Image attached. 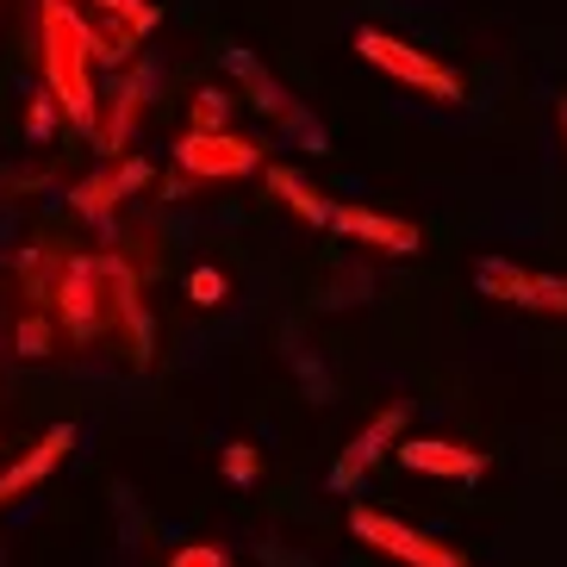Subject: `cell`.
I'll return each instance as SVG.
<instances>
[{"label":"cell","mask_w":567,"mask_h":567,"mask_svg":"<svg viewBox=\"0 0 567 567\" xmlns=\"http://www.w3.org/2000/svg\"><path fill=\"white\" fill-rule=\"evenodd\" d=\"M38 32H44V87L56 94V106H63V118L75 125V132H94L101 137V94H94V63L106 69H125L132 63V44L137 32L132 25H87L69 0H44L38 7Z\"/></svg>","instance_id":"6da1fadb"},{"label":"cell","mask_w":567,"mask_h":567,"mask_svg":"<svg viewBox=\"0 0 567 567\" xmlns=\"http://www.w3.org/2000/svg\"><path fill=\"white\" fill-rule=\"evenodd\" d=\"M355 56H362L368 69H381V75H393V82L417 87L424 101L455 106V101L467 94V87H462V75H455L450 63H436L431 51H417V44H405V38L381 32V25H362V32H355Z\"/></svg>","instance_id":"7a4b0ae2"},{"label":"cell","mask_w":567,"mask_h":567,"mask_svg":"<svg viewBox=\"0 0 567 567\" xmlns=\"http://www.w3.org/2000/svg\"><path fill=\"white\" fill-rule=\"evenodd\" d=\"M474 287L499 306L567 318V275H536V268L512 262V256H481V262H474Z\"/></svg>","instance_id":"3957f363"},{"label":"cell","mask_w":567,"mask_h":567,"mask_svg":"<svg viewBox=\"0 0 567 567\" xmlns=\"http://www.w3.org/2000/svg\"><path fill=\"white\" fill-rule=\"evenodd\" d=\"M350 530H355V543L393 555L405 567H467L462 549H450V543H436V536L412 530V524H400V517H386V512H368V505L350 512Z\"/></svg>","instance_id":"277c9868"},{"label":"cell","mask_w":567,"mask_h":567,"mask_svg":"<svg viewBox=\"0 0 567 567\" xmlns=\"http://www.w3.org/2000/svg\"><path fill=\"white\" fill-rule=\"evenodd\" d=\"M101 281H106L101 256H69V262H63V281H56V318L69 324L75 343H94V337L106 331L113 300H101Z\"/></svg>","instance_id":"5b68a950"},{"label":"cell","mask_w":567,"mask_h":567,"mask_svg":"<svg viewBox=\"0 0 567 567\" xmlns=\"http://www.w3.org/2000/svg\"><path fill=\"white\" fill-rule=\"evenodd\" d=\"M175 163L200 182H244V175H262V144L237 132H187L175 144Z\"/></svg>","instance_id":"8992f818"},{"label":"cell","mask_w":567,"mask_h":567,"mask_svg":"<svg viewBox=\"0 0 567 567\" xmlns=\"http://www.w3.org/2000/svg\"><path fill=\"white\" fill-rule=\"evenodd\" d=\"M405 417H412V405L405 400H393V405H381V412L368 417L362 431L343 443V455L331 462V493H355V486L368 481V467L381 462L386 450H400V436H405Z\"/></svg>","instance_id":"52a82bcc"},{"label":"cell","mask_w":567,"mask_h":567,"mask_svg":"<svg viewBox=\"0 0 567 567\" xmlns=\"http://www.w3.org/2000/svg\"><path fill=\"white\" fill-rule=\"evenodd\" d=\"M400 467L424 474V481H481L486 474V455L481 450H462L450 436H400Z\"/></svg>","instance_id":"ba28073f"},{"label":"cell","mask_w":567,"mask_h":567,"mask_svg":"<svg viewBox=\"0 0 567 567\" xmlns=\"http://www.w3.org/2000/svg\"><path fill=\"white\" fill-rule=\"evenodd\" d=\"M331 231L350 237V244H368V250H381V256H417V250H424L417 225H405V218H386V213H368V206H337V213H331Z\"/></svg>","instance_id":"9c48e42d"},{"label":"cell","mask_w":567,"mask_h":567,"mask_svg":"<svg viewBox=\"0 0 567 567\" xmlns=\"http://www.w3.org/2000/svg\"><path fill=\"white\" fill-rule=\"evenodd\" d=\"M225 69H231V82L244 87V94H250V106L268 118V125H275V132H281L287 118H293V113L306 106L300 94H293V87H287L281 75H268V69L256 63V56L244 51V44H231V51H225Z\"/></svg>","instance_id":"30bf717a"},{"label":"cell","mask_w":567,"mask_h":567,"mask_svg":"<svg viewBox=\"0 0 567 567\" xmlns=\"http://www.w3.org/2000/svg\"><path fill=\"white\" fill-rule=\"evenodd\" d=\"M151 87H156V69H151V63H125V75H118V94H113V106H106V118H101V151H106V156H125V151H132L137 113H144V101H151Z\"/></svg>","instance_id":"8fae6325"},{"label":"cell","mask_w":567,"mask_h":567,"mask_svg":"<svg viewBox=\"0 0 567 567\" xmlns=\"http://www.w3.org/2000/svg\"><path fill=\"white\" fill-rule=\"evenodd\" d=\"M144 182H151V163H144V156H125V163H118V156H106L101 175H87V182L75 187V213L94 218V225H106V213H113L132 187H144Z\"/></svg>","instance_id":"7c38bea8"},{"label":"cell","mask_w":567,"mask_h":567,"mask_svg":"<svg viewBox=\"0 0 567 567\" xmlns=\"http://www.w3.org/2000/svg\"><path fill=\"white\" fill-rule=\"evenodd\" d=\"M69 450H75V431H69V424H51V431L38 436V443L19 455L13 467H0V505H13L19 493H32V486L44 481V474H51V467L63 462Z\"/></svg>","instance_id":"4fadbf2b"},{"label":"cell","mask_w":567,"mask_h":567,"mask_svg":"<svg viewBox=\"0 0 567 567\" xmlns=\"http://www.w3.org/2000/svg\"><path fill=\"white\" fill-rule=\"evenodd\" d=\"M262 182H268V194H275V200H287L293 213L306 218V225H324V231H331V213H337V206L324 200V194H318L312 182H306L300 168H287V163H268V168H262Z\"/></svg>","instance_id":"5bb4252c"},{"label":"cell","mask_w":567,"mask_h":567,"mask_svg":"<svg viewBox=\"0 0 567 567\" xmlns=\"http://www.w3.org/2000/svg\"><path fill=\"white\" fill-rule=\"evenodd\" d=\"M281 355H287V368L300 374L306 400H312V405H324V400H331V368H324L312 350H306V337H300V331H281Z\"/></svg>","instance_id":"9a60e30c"},{"label":"cell","mask_w":567,"mask_h":567,"mask_svg":"<svg viewBox=\"0 0 567 567\" xmlns=\"http://www.w3.org/2000/svg\"><path fill=\"white\" fill-rule=\"evenodd\" d=\"M374 300V275H368V262H350V268H337L331 281L318 287V306L324 312H350V306Z\"/></svg>","instance_id":"2e32d148"},{"label":"cell","mask_w":567,"mask_h":567,"mask_svg":"<svg viewBox=\"0 0 567 567\" xmlns=\"http://www.w3.org/2000/svg\"><path fill=\"white\" fill-rule=\"evenodd\" d=\"M19 101H25V132H32V144H51L56 113H63V106H56V94H51V87L38 94V87L25 82V87H19Z\"/></svg>","instance_id":"e0dca14e"},{"label":"cell","mask_w":567,"mask_h":567,"mask_svg":"<svg viewBox=\"0 0 567 567\" xmlns=\"http://www.w3.org/2000/svg\"><path fill=\"white\" fill-rule=\"evenodd\" d=\"M281 137L293 144V151H306V156H331V132L318 125V113H312V106H300V113L287 118V125H281Z\"/></svg>","instance_id":"ac0fdd59"},{"label":"cell","mask_w":567,"mask_h":567,"mask_svg":"<svg viewBox=\"0 0 567 567\" xmlns=\"http://www.w3.org/2000/svg\"><path fill=\"white\" fill-rule=\"evenodd\" d=\"M87 7H94V13H106V19H118V25H132L137 38L163 19V7H156V0H87Z\"/></svg>","instance_id":"d6986e66"},{"label":"cell","mask_w":567,"mask_h":567,"mask_svg":"<svg viewBox=\"0 0 567 567\" xmlns=\"http://www.w3.org/2000/svg\"><path fill=\"white\" fill-rule=\"evenodd\" d=\"M231 94L225 87H200L194 94V132H231Z\"/></svg>","instance_id":"ffe728a7"},{"label":"cell","mask_w":567,"mask_h":567,"mask_svg":"<svg viewBox=\"0 0 567 567\" xmlns=\"http://www.w3.org/2000/svg\"><path fill=\"white\" fill-rule=\"evenodd\" d=\"M218 462H225V481H231V486H250L256 474H262L256 443H225V455H218Z\"/></svg>","instance_id":"44dd1931"},{"label":"cell","mask_w":567,"mask_h":567,"mask_svg":"<svg viewBox=\"0 0 567 567\" xmlns=\"http://www.w3.org/2000/svg\"><path fill=\"white\" fill-rule=\"evenodd\" d=\"M13 343H19V355H32V362H38V355H51V318L25 312V318H19V331H13Z\"/></svg>","instance_id":"7402d4cb"},{"label":"cell","mask_w":567,"mask_h":567,"mask_svg":"<svg viewBox=\"0 0 567 567\" xmlns=\"http://www.w3.org/2000/svg\"><path fill=\"white\" fill-rule=\"evenodd\" d=\"M187 293H194V306H218L231 293V281H225L218 268H194V275H187Z\"/></svg>","instance_id":"603a6c76"},{"label":"cell","mask_w":567,"mask_h":567,"mask_svg":"<svg viewBox=\"0 0 567 567\" xmlns=\"http://www.w3.org/2000/svg\"><path fill=\"white\" fill-rule=\"evenodd\" d=\"M168 567H237V561L218 549V543H187V549L168 555Z\"/></svg>","instance_id":"cb8c5ba5"},{"label":"cell","mask_w":567,"mask_h":567,"mask_svg":"<svg viewBox=\"0 0 567 567\" xmlns=\"http://www.w3.org/2000/svg\"><path fill=\"white\" fill-rule=\"evenodd\" d=\"M262 567H312V561H300V555H287V549H262Z\"/></svg>","instance_id":"d4e9b609"},{"label":"cell","mask_w":567,"mask_h":567,"mask_svg":"<svg viewBox=\"0 0 567 567\" xmlns=\"http://www.w3.org/2000/svg\"><path fill=\"white\" fill-rule=\"evenodd\" d=\"M555 125H561V144H567V94L555 101Z\"/></svg>","instance_id":"484cf974"}]
</instances>
